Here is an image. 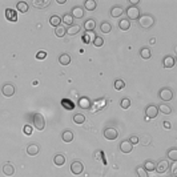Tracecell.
Instances as JSON below:
<instances>
[{"mask_svg":"<svg viewBox=\"0 0 177 177\" xmlns=\"http://www.w3.org/2000/svg\"><path fill=\"white\" fill-rule=\"evenodd\" d=\"M139 23L142 28L148 29L155 24V17L152 16V15H142V16L139 17Z\"/></svg>","mask_w":177,"mask_h":177,"instance_id":"cell-1","label":"cell"},{"mask_svg":"<svg viewBox=\"0 0 177 177\" xmlns=\"http://www.w3.org/2000/svg\"><path fill=\"white\" fill-rule=\"evenodd\" d=\"M127 16H128V20H137L140 17V9L135 7V6H129L127 8Z\"/></svg>","mask_w":177,"mask_h":177,"instance_id":"cell-2","label":"cell"},{"mask_svg":"<svg viewBox=\"0 0 177 177\" xmlns=\"http://www.w3.org/2000/svg\"><path fill=\"white\" fill-rule=\"evenodd\" d=\"M33 125L37 131H43L45 128V120H44L43 115L40 113H35L33 115Z\"/></svg>","mask_w":177,"mask_h":177,"instance_id":"cell-3","label":"cell"},{"mask_svg":"<svg viewBox=\"0 0 177 177\" xmlns=\"http://www.w3.org/2000/svg\"><path fill=\"white\" fill-rule=\"evenodd\" d=\"M159 96H160L161 100L170 101L172 99H173V92H172V89H169V88H163V89L159 92Z\"/></svg>","mask_w":177,"mask_h":177,"instance_id":"cell-4","label":"cell"},{"mask_svg":"<svg viewBox=\"0 0 177 177\" xmlns=\"http://www.w3.org/2000/svg\"><path fill=\"white\" fill-rule=\"evenodd\" d=\"M117 136H119V132L116 128H105L104 129V137L107 140H116Z\"/></svg>","mask_w":177,"mask_h":177,"instance_id":"cell-5","label":"cell"},{"mask_svg":"<svg viewBox=\"0 0 177 177\" xmlns=\"http://www.w3.org/2000/svg\"><path fill=\"white\" fill-rule=\"evenodd\" d=\"M169 169V163H168V161H166V160H160L159 161V163H157L156 164V172H157V173H165V172L166 170H168Z\"/></svg>","mask_w":177,"mask_h":177,"instance_id":"cell-6","label":"cell"},{"mask_svg":"<svg viewBox=\"0 0 177 177\" xmlns=\"http://www.w3.org/2000/svg\"><path fill=\"white\" fill-rule=\"evenodd\" d=\"M71 172L73 175H81L83 170H84V165H83L80 161H73V163L71 164Z\"/></svg>","mask_w":177,"mask_h":177,"instance_id":"cell-7","label":"cell"},{"mask_svg":"<svg viewBox=\"0 0 177 177\" xmlns=\"http://www.w3.org/2000/svg\"><path fill=\"white\" fill-rule=\"evenodd\" d=\"M120 151L122 152V153H131L132 149H133V145L131 144V141L129 140H124V141H121L120 142Z\"/></svg>","mask_w":177,"mask_h":177,"instance_id":"cell-8","label":"cell"},{"mask_svg":"<svg viewBox=\"0 0 177 177\" xmlns=\"http://www.w3.org/2000/svg\"><path fill=\"white\" fill-rule=\"evenodd\" d=\"M6 19L11 23H16L17 22V12L12 8H7L6 9Z\"/></svg>","mask_w":177,"mask_h":177,"instance_id":"cell-9","label":"cell"},{"mask_svg":"<svg viewBox=\"0 0 177 177\" xmlns=\"http://www.w3.org/2000/svg\"><path fill=\"white\" fill-rule=\"evenodd\" d=\"M2 92L6 97H12L15 95V87L12 84H9V83L8 84H4L2 88Z\"/></svg>","mask_w":177,"mask_h":177,"instance_id":"cell-10","label":"cell"},{"mask_svg":"<svg viewBox=\"0 0 177 177\" xmlns=\"http://www.w3.org/2000/svg\"><path fill=\"white\" fill-rule=\"evenodd\" d=\"M159 113V111H157V107L156 105H148L145 109V115H146V119H155Z\"/></svg>","mask_w":177,"mask_h":177,"instance_id":"cell-11","label":"cell"},{"mask_svg":"<svg viewBox=\"0 0 177 177\" xmlns=\"http://www.w3.org/2000/svg\"><path fill=\"white\" fill-rule=\"evenodd\" d=\"M39 152H40V146L37 144H29L27 146V155L29 156H36L39 155Z\"/></svg>","mask_w":177,"mask_h":177,"instance_id":"cell-12","label":"cell"},{"mask_svg":"<svg viewBox=\"0 0 177 177\" xmlns=\"http://www.w3.org/2000/svg\"><path fill=\"white\" fill-rule=\"evenodd\" d=\"M95 28H96V22L93 19H88L87 22H84V29L87 32H93Z\"/></svg>","mask_w":177,"mask_h":177,"instance_id":"cell-13","label":"cell"},{"mask_svg":"<svg viewBox=\"0 0 177 177\" xmlns=\"http://www.w3.org/2000/svg\"><path fill=\"white\" fill-rule=\"evenodd\" d=\"M175 64H176L175 57H172V56H165L164 57V60H163L164 68H172V67H175Z\"/></svg>","mask_w":177,"mask_h":177,"instance_id":"cell-14","label":"cell"},{"mask_svg":"<svg viewBox=\"0 0 177 177\" xmlns=\"http://www.w3.org/2000/svg\"><path fill=\"white\" fill-rule=\"evenodd\" d=\"M32 4L36 8H45L48 6H51V0H33Z\"/></svg>","mask_w":177,"mask_h":177,"instance_id":"cell-15","label":"cell"},{"mask_svg":"<svg viewBox=\"0 0 177 177\" xmlns=\"http://www.w3.org/2000/svg\"><path fill=\"white\" fill-rule=\"evenodd\" d=\"M80 29H81L80 26H77V24H72V26L68 27V29H65V31H67V33L69 36H75L77 32H80Z\"/></svg>","mask_w":177,"mask_h":177,"instance_id":"cell-16","label":"cell"},{"mask_svg":"<svg viewBox=\"0 0 177 177\" xmlns=\"http://www.w3.org/2000/svg\"><path fill=\"white\" fill-rule=\"evenodd\" d=\"M124 13V9H122L120 6H116V7H112L111 9V16L112 17H119Z\"/></svg>","mask_w":177,"mask_h":177,"instance_id":"cell-17","label":"cell"},{"mask_svg":"<svg viewBox=\"0 0 177 177\" xmlns=\"http://www.w3.org/2000/svg\"><path fill=\"white\" fill-rule=\"evenodd\" d=\"M3 173L6 176H12L15 173V168L12 166V164H9V163L4 164L3 165Z\"/></svg>","mask_w":177,"mask_h":177,"instance_id":"cell-18","label":"cell"},{"mask_svg":"<svg viewBox=\"0 0 177 177\" xmlns=\"http://www.w3.org/2000/svg\"><path fill=\"white\" fill-rule=\"evenodd\" d=\"M72 17H76V19H81L83 16H84V11H83L81 7H75L72 9Z\"/></svg>","mask_w":177,"mask_h":177,"instance_id":"cell-19","label":"cell"},{"mask_svg":"<svg viewBox=\"0 0 177 177\" xmlns=\"http://www.w3.org/2000/svg\"><path fill=\"white\" fill-rule=\"evenodd\" d=\"M79 105H80V108H83V109H89L91 100L88 99V97H81V99L79 100Z\"/></svg>","mask_w":177,"mask_h":177,"instance_id":"cell-20","label":"cell"},{"mask_svg":"<svg viewBox=\"0 0 177 177\" xmlns=\"http://www.w3.org/2000/svg\"><path fill=\"white\" fill-rule=\"evenodd\" d=\"M146 172H153L156 169V163L155 161H152V160H146L145 163H144V166H142Z\"/></svg>","mask_w":177,"mask_h":177,"instance_id":"cell-21","label":"cell"},{"mask_svg":"<svg viewBox=\"0 0 177 177\" xmlns=\"http://www.w3.org/2000/svg\"><path fill=\"white\" fill-rule=\"evenodd\" d=\"M157 111L161 112V113H164V115H170V113H172V108L168 107L166 104H160V105H157Z\"/></svg>","mask_w":177,"mask_h":177,"instance_id":"cell-22","label":"cell"},{"mask_svg":"<svg viewBox=\"0 0 177 177\" xmlns=\"http://www.w3.org/2000/svg\"><path fill=\"white\" fill-rule=\"evenodd\" d=\"M96 2L95 0H85L84 2V8L87 9V11H95L96 9Z\"/></svg>","mask_w":177,"mask_h":177,"instance_id":"cell-23","label":"cell"},{"mask_svg":"<svg viewBox=\"0 0 177 177\" xmlns=\"http://www.w3.org/2000/svg\"><path fill=\"white\" fill-rule=\"evenodd\" d=\"M59 63L61 64V65H68V64L71 63V56L68 55V53H63L59 57Z\"/></svg>","mask_w":177,"mask_h":177,"instance_id":"cell-24","label":"cell"},{"mask_svg":"<svg viewBox=\"0 0 177 177\" xmlns=\"http://www.w3.org/2000/svg\"><path fill=\"white\" fill-rule=\"evenodd\" d=\"M16 8H17V11L22 12V13L28 12V9H29L28 3H26V2H19V3L16 4Z\"/></svg>","mask_w":177,"mask_h":177,"instance_id":"cell-25","label":"cell"},{"mask_svg":"<svg viewBox=\"0 0 177 177\" xmlns=\"http://www.w3.org/2000/svg\"><path fill=\"white\" fill-rule=\"evenodd\" d=\"M60 23H61V17L60 16H57V15H52V16L50 17V24L53 27H59L60 26Z\"/></svg>","mask_w":177,"mask_h":177,"instance_id":"cell-26","label":"cell"},{"mask_svg":"<svg viewBox=\"0 0 177 177\" xmlns=\"http://www.w3.org/2000/svg\"><path fill=\"white\" fill-rule=\"evenodd\" d=\"M119 27L121 31H128V29L131 28V22L128 20V19H122V20L119 22Z\"/></svg>","mask_w":177,"mask_h":177,"instance_id":"cell-27","label":"cell"},{"mask_svg":"<svg viewBox=\"0 0 177 177\" xmlns=\"http://www.w3.org/2000/svg\"><path fill=\"white\" fill-rule=\"evenodd\" d=\"M100 31H101L103 33H109V32L112 31L111 23H109V22H103L101 26H100Z\"/></svg>","mask_w":177,"mask_h":177,"instance_id":"cell-28","label":"cell"},{"mask_svg":"<svg viewBox=\"0 0 177 177\" xmlns=\"http://www.w3.org/2000/svg\"><path fill=\"white\" fill-rule=\"evenodd\" d=\"M61 139L64 142H71L73 140V133L71 131H64L63 135H61Z\"/></svg>","mask_w":177,"mask_h":177,"instance_id":"cell-29","label":"cell"},{"mask_svg":"<svg viewBox=\"0 0 177 177\" xmlns=\"http://www.w3.org/2000/svg\"><path fill=\"white\" fill-rule=\"evenodd\" d=\"M166 156H168V159L172 160L173 163L177 161V149L176 148H170L168 152H166Z\"/></svg>","mask_w":177,"mask_h":177,"instance_id":"cell-30","label":"cell"},{"mask_svg":"<svg viewBox=\"0 0 177 177\" xmlns=\"http://www.w3.org/2000/svg\"><path fill=\"white\" fill-rule=\"evenodd\" d=\"M95 105L96 108H93V109H91V112H96V111H99V109H103V108L105 107V100L104 99H100V100H97L95 101Z\"/></svg>","mask_w":177,"mask_h":177,"instance_id":"cell-31","label":"cell"},{"mask_svg":"<svg viewBox=\"0 0 177 177\" xmlns=\"http://www.w3.org/2000/svg\"><path fill=\"white\" fill-rule=\"evenodd\" d=\"M61 105L65 108L67 111H72L73 108H75V104H73L71 100H68V99H63V100H61Z\"/></svg>","mask_w":177,"mask_h":177,"instance_id":"cell-32","label":"cell"},{"mask_svg":"<svg viewBox=\"0 0 177 177\" xmlns=\"http://www.w3.org/2000/svg\"><path fill=\"white\" fill-rule=\"evenodd\" d=\"M53 163H55V165H57V166H61V165H64V163H65V157L63 155H56L55 159H53Z\"/></svg>","mask_w":177,"mask_h":177,"instance_id":"cell-33","label":"cell"},{"mask_svg":"<svg viewBox=\"0 0 177 177\" xmlns=\"http://www.w3.org/2000/svg\"><path fill=\"white\" fill-rule=\"evenodd\" d=\"M61 22L64 23V24H67V26H72L73 24V17L71 16L69 13H65V15H63V17H61Z\"/></svg>","mask_w":177,"mask_h":177,"instance_id":"cell-34","label":"cell"},{"mask_svg":"<svg viewBox=\"0 0 177 177\" xmlns=\"http://www.w3.org/2000/svg\"><path fill=\"white\" fill-rule=\"evenodd\" d=\"M140 56L144 59V60H148V59H151L152 56V53H151V50L149 48H141V51H140Z\"/></svg>","mask_w":177,"mask_h":177,"instance_id":"cell-35","label":"cell"},{"mask_svg":"<svg viewBox=\"0 0 177 177\" xmlns=\"http://www.w3.org/2000/svg\"><path fill=\"white\" fill-rule=\"evenodd\" d=\"M84 121H85V116H84V115H81V113H76L75 116H73V122H75V124L81 125Z\"/></svg>","mask_w":177,"mask_h":177,"instance_id":"cell-36","label":"cell"},{"mask_svg":"<svg viewBox=\"0 0 177 177\" xmlns=\"http://www.w3.org/2000/svg\"><path fill=\"white\" fill-rule=\"evenodd\" d=\"M55 35H56L57 37H64V36L67 35V31H65V28H64V27H61V26L56 27V28H55Z\"/></svg>","mask_w":177,"mask_h":177,"instance_id":"cell-37","label":"cell"},{"mask_svg":"<svg viewBox=\"0 0 177 177\" xmlns=\"http://www.w3.org/2000/svg\"><path fill=\"white\" fill-rule=\"evenodd\" d=\"M115 89L116 91H121V89H124V87H125V81L124 80H120V79H119V80H116L115 81Z\"/></svg>","mask_w":177,"mask_h":177,"instance_id":"cell-38","label":"cell"},{"mask_svg":"<svg viewBox=\"0 0 177 177\" xmlns=\"http://www.w3.org/2000/svg\"><path fill=\"white\" fill-rule=\"evenodd\" d=\"M136 173H137V176H139V177H148V172L142 168V166H137Z\"/></svg>","mask_w":177,"mask_h":177,"instance_id":"cell-39","label":"cell"},{"mask_svg":"<svg viewBox=\"0 0 177 177\" xmlns=\"http://www.w3.org/2000/svg\"><path fill=\"white\" fill-rule=\"evenodd\" d=\"M95 33L93 32H87L85 36H84V41L85 43H93V40H95Z\"/></svg>","mask_w":177,"mask_h":177,"instance_id":"cell-40","label":"cell"},{"mask_svg":"<svg viewBox=\"0 0 177 177\" xmlns=\"http://www.w3.org/2000/svg\"><path fill=\"white\" fill-rule=\"evenodd\" d=\"M103 44H104V39L101 36H96L95 40H93V45L95 47H103Z\"/></svg>","mask_w":177,"mask_h":177,"instance_id":"cell-41","label":"cell"},{"mask_svg":"<svg viewBox=\"0 0 177 177\" xmlns=\"http://www.w3.org/2000/svg\"><path fill=\"white\" fill-rule=\"evenodd\" d=\"M120 107L122 108V109H128V108L131 107V100L129 99H122L120 101Z\"/></svg>","mask_w":177,"mask_h":177,"instance_id":"cell-42","label":"cell"},{"mask_svg":"<svg viewBox=\"0 0 177 177\" xmlns=\"http://www.w3.org/2000/svg\"><path fill=\"white\" fill-rule=\"evenodd\" d=\"M45 57H47V52L45 51H39L36 53V59H37V60H44Z\"/></svg>","mask_w":177,"mask_h":177,"instance_id":"cell-43","label":"cell"},{"mask_svg":"<svg viewBox=\"0 0 177 177\" xmlns=\"http://www.w3.org/2000/svg\"><path fill=\"white\" fill-rule=\"evenodd\" d=\"M23 131H24V133H26L27 136H29V135H32V127L29 125V124H26L24 125V128H23Z\"/></svg>","mask_w":177,"mask_h":177,"instance_id":"cell-44","label":"cell"},{"mask_svg":"<svg viewBox=\"0 0 177 177\" xmlns=\"http://www.w3.org/2000/svg\"><path fill=\"white\" fill-rule=\"evenodd\" d=\"M129 141H131V144H132V145H133V144H137V142H139V137L133 135V136H131V140H129Z\"/></svg>","mask_w":177,"mask_h":177,"instance_id":"cell-45","label":"cell"},{"mask_svg":"<svg viewBox=\"0 0 177 177\" xmlns=\"http://www.w3.org/2000/svg\"><path fill=\"white\" fill-rule=\"evenodd\" d=\"M163 125H164L165 129H170V127H172L169 121H164V122H163Z\"/></svg>","mask_w":177,"mask_h":177,"instance_id":"cell-46","label":"cell"},{"mask_svg":"<svg viewBox=\"0 0 177 177\" xmlns=\"http://www.w3.org/2000/svg\"><path fill=\"white\" fill-rule=\"evenodd\" d=\"M137 3H139V0H131V4H132V6H135V7H136Z\"/></svg>","mask_w":177,"mask_h":177,"instance_id":"cell-47","label":"cell"},{"mask_svg":"<svg viewBox=\"0 0 177 177\" xmlns=\"http://www.w3.org/2000/svg\"><path fill=\"white\" fill-rule=\"evenodd\" d=\"M59 4H65V0H57Z\"/></svg>","mask_w":177,"mask_h":177,"instance_id":"cell-48","label":"cell"},{"mask_svg":"<svg viewBox=\"0 0 177 177\" xmlns=\"http://www.w3.org/2000/svg\"><path fill=\"white\" fill-rule=\"evenodd\" d=\"M151 44H156V39H151Z\"/></svg>","mask_w":177,"mask_h":177,"instance_id":"cell-49","label":"cell"}]
</instances>
